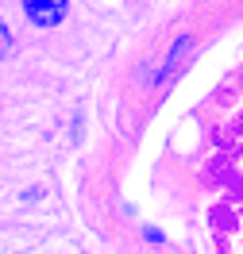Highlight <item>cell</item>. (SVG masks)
I'll return each instance as SVG.
<instances>
[{"instance_id":"cell-3","label":"cell","mask_w":243,"mask_h":254,"mask_svg":"<svg viewBox=\"0 0 243 254\" xmlns=\"http://www.w3.org/2000/svg\"><path fill=\"white\" fill-rule=\"evenodd\" d=\"M16 4L23 23L35 31H58L70 19V8H74V0H16Z\"/></svg>"},{"instance_id":"cell-5","label":"cell","mask_w":243,"mask_h":254,"mask_svg":"<svg viewBox=\"0 0 243 254\" xmlns=\"http://www.w3.org/2000/svg\"><path fill=\"white\" fill-rule=\"evenodd\" d=\"M12 50H16V31H12V23L0 16V62H8L12 58Z\"/></svg>"},{"instance_id":"cell-2","label":"cell","mask_w":243,"mask_h":254,"mask_svg":"<svg viewBox=\"0 0 243 254\" xmlns=\"http://www.w3.org/2000/svg\"><path fill=\"white\" fill-rule=\"evenodd\" d=\"M197 50H201L197 31H178V35H170V39L159 47L162 73H166V81H170V85H174V81H178L181 73H185V69L197 62Z\"/></svg>"},{"instance_id":"cell-4","label":"cell","mask_w":243,"mask_h":254,"mask_svg":"<svg viewBox=\"0 0 243 254\" xmlns=\"http://www.w3.org/2000/svg\"><path fill=\"white\" fill-rule=\"evenodd\" d=\"M135 239H139L143 247H155V251H170V247H174L170 231L159 227V223H135Z\"/></svg>"},{"instance_id":"cell-1","label":"cell","mask_w":243,"mask_h":254,"mask_svg":"<svg viewBox=\"0 0 243 254\" xmlns=\"http://www.w3.org/2000/svg\"><path fill=\"white\" fill-rule=\"evenodd\" d=\"M124 81H128V89L135 96H155V93H162V89H170V81H166V73H162L159 50L135 54L131 65H128V73H124Z\"/></svg>"},{"instance_id":"cell-6","label":"cell","mask_w":243,"mask_h":254,"mask_svg":"<svg viewBox=\"0 0 243 254\" xmlns=\"http://www.w3.org/2000/svg\"><path fill=\"white\" fill-rule=\"evenodd\" d=\"M43 196H47V189H43V185H31V189L23 192V200H27V204H35V200H43Z\"/></svg>"}]
</instances>
